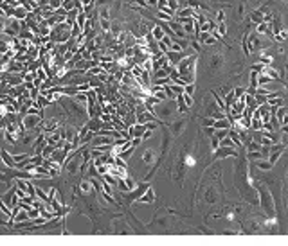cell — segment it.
<instances>
[{
    "mask_svg": "<svg viewBox=\"0 0 288 246\" xmlns=\"http://www.w3.org/2000/svg\"><path fill=\"white\" fill-rule=\"evenodd\" d=\"M79 189H81V192H92V184H90L89 180H83Z\"/></svg>",
    "mask_w": 288,
    "mask_h": 246,
    "instance_id": "obj_8",
    "label": "cell"
},
{
    "mask_svg": "<svg viewBox=\"0 0 288 246\" xmlns=\"http://www.w3.org/2000/svg\"><path fill=\"white\" fill-rule=\"evenodd\" d=\"M153 38H155V40H159V41L164 38V29H162L160 26H155V27H153Z\"/></svg>",
    "mask_w": 288,
    "mask_h": 246,
    "instance_id": "obj_6",
    "label": "cell"
},
{
    "mask_svg": "<svg viewBox=\"0 0 288 246\" xmlns=\"http://www.w3.org/2000/svg\"><path fill=\"white\" fill-rule=\"evenodd\" d=\"M78 24H79V29H81V33L85 31V13L79 9L78 11Z\"/></svg>",
    "mask_w": 288,
    "mask_h": 246,
    "instance_id": "obj_7",
    "label": "cell"
},
{
    "mask_svg": "<svg viewBox=\"0 0 288 246\" xmlns=\"http://www.w3.org/2000/svg\"><path fill=\"white\" fill-rule=\"evenodd\" d=\"M213 128H214V129H227V128H229V122H227V121L213 122Z\"/></svg>",
    "mask_w": 288,
    "mask_h": 246,
    "instance_id": "obj_9",
    "label": "cell"
},
{
    "mask_svg": "<svg viewBox=\"0 0 288 246\" xmlns=\"http://www.w3.org/2000/svg\"><path fill=\"white\" fill-rule=\"evenodd\" d=\"M6 51H8V43L0 41V52H6Z\"/></svg>",
    "mask_w": 288,
    "mask_h": 246,
    "instance_id": "obj_14",
    "label": "cell"
},
{
    "mask_svg": "<svg viewBox=\"0 0 288 246\" xmlns=\"http://www.w3.org/2000/svg\"><path fill=\"white\" fill-rule=\"evenodd\" d=\"M58 4H59V0H51V6H52V8H56Z\"/></svg>",
    "mask_w": 288,
    "mask_h": 246,
    "instance_id": "obj_17",
    "label": "cell"
},
{
    "mask_svg": "<svg viewBox=\"0 0 288 246\" xmlns=\"http://www.w3.org/2000/svg\"><path fill=\"white\" fill-rule=\"evenodd\" d=\"M170 9H171V11H177V9H178L177 0H170Z\"/></svg>",
    "mask_w": 288,
    "mask_h": 246,
    "instance_id": "obj_12",
    "label": "cell"
},
{
    "mask_svg": "<svg viewBox=\"0 0 288 246\" xmlns=\"http://www.w3.org/2000/svg\"><path fill=\"white\" fill-rule=\"evenodd\" d=\"M0 156H2V160H4V164L9 167V169H18V164L15 162V158H13L11 154H9L6 149L0 151Z\"/></svg>",
    "mask_w": 288,
    "mask_h": 246,
    "instance_id": "obj_1",
    "label": "cell"
},
{
    "mask_svg": "<svg viewBox=\"0 0 288 246\" xmlns=\"http://www.w3.org/2000/svg\"><path fill=\"white\" fill-rule=\"evenodd\" d=\"M159 2L157 0H148V8H153V6H157Z\"/></svg>",
    "mask_w": 288,
    "mask_h": 246,
    "instance_id": "obj_16",
    "label": "cell"
},
{
    "mask_svg": "<svg viewBox=\"0 0 288 246\" xmlns=\"http://www.w3.org/2000/svg\"><path fill=\"white\" fill-rule=\"evenodd\" d=\"M258 167L259 169H270L272 164H270V162H258Z\"/></svg>",
    "mask_w": 288,
    "mask_h": 246,
    "instance_id": "obj_11",
    "label": "cell"
},
{
    "mask_svg": "<svg viewBox=\"0 0 288 246\" xmlns=\"http://www.w3.org/2000/svg\"><path fill=\"white\" fill-rule=\"evenodd\" d=\"M243 92H245L243 88H236V90H234V96H236V97H240V96H241V94H243Z\"/></svg>",
    "mask_w": 288,
    "mask_h": 246,
    "instance_id": "obj_15",
    "label": "cell"
},
{
    "mask_svg": "<svg viewBox=\"0 0 288 246\" xmlns=\"http://www.w3.org/2000/svg\"><path fill=\"white\" fill-rule=\"evenodd\" d=\"M38 122H40V117H34L33 114H29L26 117V121H24V126H26L27 129L34 128V126H38Z\"/></svg>",
    "mask_w": 288,
    "mask_h": 246,
    "instance_id": "obj_4",
    "label": "cell"
},
{
    "mask_svg": "<svg viewBox=\"0 0 288 246\" xmlns=\"http://www.w3.org/2000/svg\"><path fill=\"white\" fill-rule=\"evenodd\" d=\"M137 202L139 203H153L155 202V194H153V189H148V191H146V194H140L139 198H137Z\"/></svg>",
    "mask_w": 288,
    "mask_h": 246,
    "instance_id": "obj_3",
    "label": "cell"
},
{
    "mask_svg": "<svg viewBox=\"0 0 288 246\" xmlns=\"http://www.w3.org/2000/svg\"><path fill=\"white\" fill-rule=\"evenodd\" d=\"M184 99H186V104H188V106H193V99H191V96H188V94H186Z\"/></svg>",
    "mask_w": 288,
    "mask_h": 246,
    "instance_id": "obj_13",
    "label": "cell"
},
{
    "mask_svg": "<svg viewBox=\"0 0 288 246\" xmlns=\"http://www.w3.org/2000/svg\"><path fill=\"white\" fill-rule=\"evenodd\" d=\"M26 15H27V11H26V9H22V8L16 9V11H15V16H16V18H20V20L26 18Z\"/></svg>",
    "mask_w": 288,
    "mask_h": 246,
    "instance_id": "obj_10",
    "label": "cell"
},
{
    "mask_svg": "<svg viewBox=\"0 0 288 246\" xmlns=\"http://www.w3.org/2000/svg\"><path fill=\"white\" fill-rule=\"evenodd\" d=\"M146 129H148V126H133V128H130V137H140Z\"/></svg>",
    "mask_w": 288,
    "mask_h": 246,
    "instance_id": "obj_5",
    "label": "cell"
},
{
    "mask_svg": "<svg viewBox=\"0 0 288 246\" xmlns=\"http://www.w3.org/2000/svg\"><path fill=\"white\" fill-rule=\"evenodd\" d=\"M155 158H157V151L153 149V147H150V149L144 151V154H142V162H144V164H146V166H152L153 162H155Z\"/></svg>",
    "mask_w": 288,
    "mask_h": 246,
    "instance_id": "obj_2",
    "label": "cell"
}]
</instances>
